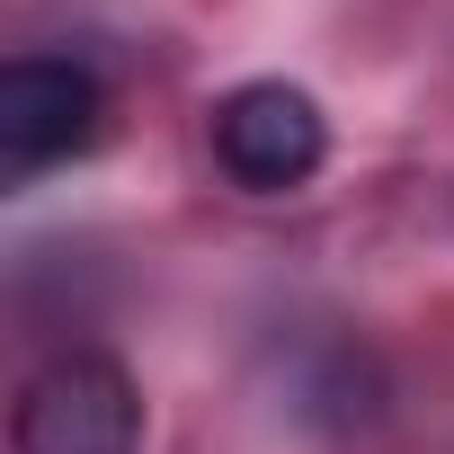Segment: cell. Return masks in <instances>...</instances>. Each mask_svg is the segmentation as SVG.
<instances>
[{"instance_id": "3957f363", "label": "cell", "mask_w": 454, "mask_h": 454, "mask_svg": "<svg viewBox=\"0 0 454 454\" xmlns=\"http://www.w3.org/2000/svg\"><path fill=\"white\" fill-rule=\"evenodd\" d=\"M98 143V81L63 54H19L0 72V169L36 178Z\"/></svg>"}, {"instance_id": "6da1fadb", "label": "cell", "mask_w": 454, "mask_h": 454, "mask_svg": "<svg viewBox=\"0 0 454 454\" xmlns=\"http://www.w3.org/2000/svg\"><path fill=\"white\" fill-rule=\"evenodd\" d=\"M10 445L19 454H134L143 445V392H134V374L116 356L72 348V356L27 374Z\"/></svg>"}, {"instance_id": "7a4b0ae2", "label": "cell", "mask_w": 454, "mask_h": 454, "mask_svg": "<svg viewBox=\"0 0 454 454\" xmlns=\"http://www.w3.org/2000/svg\"><path fill=\"white\" fill-rule=\"evenodd\" d=\"M214 160L232 169L250 196H286L330 160V125L294 81H241L214 107Z\"/></svg>"}]
</instances>
